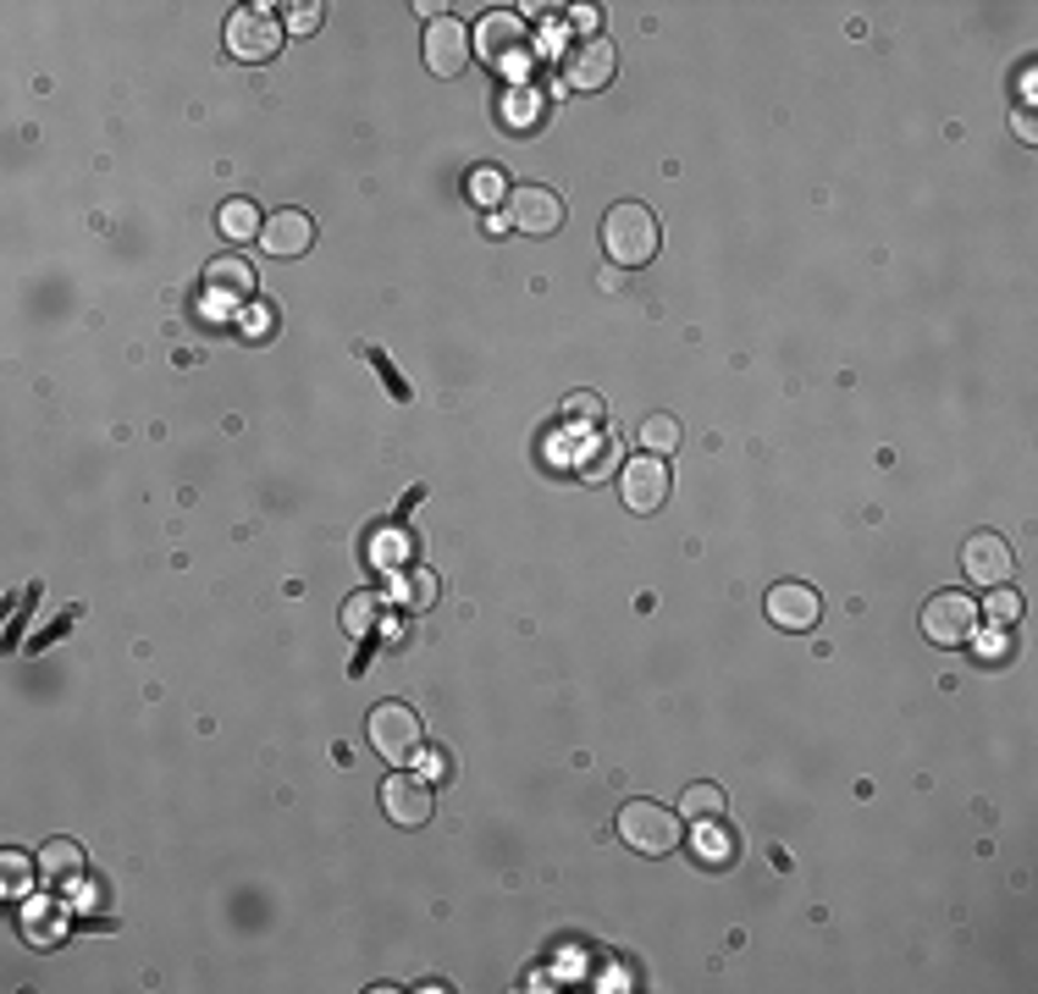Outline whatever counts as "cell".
Masks as SVG:
<instances>
[{
    "label": "cell",
    "mask_w": 1038,
    "mask_h": 994,
    "mask_svg": "<svg viewBox=\"0 0 1038 994\" xmlns=\"http://www.w3.org/2000/svg\"><path fill=\"white\" fill-rule=\"evenodd\" d=\"M475 56L508 78H525L531 72V28L520 11H486L475 22Z\"/></svg>",
    "instance_id": "1"
},
{
    "label": "cell",
    "mask_w": 1038,
    "mask_h": 994,
    "mask_svg": "<svg viewBox=\"0 0 1038 994\" xmlns=\"http://www.w3.org/2000/svg\"><path fill=\"white\" fill-rule=\"evenodd\" d=\"M602 249H607L613 266H646L658 255V216L646 205H635V199L613 205L602 216Z\"/></svg>",
    "instance_id": "2"
},
{
    "label": "cell",
    "mask_w": 1038,
    "mask_h": 994,
    "mask_svg": "<svg viewBox=\"0 0 1038 994\" xmlns=\"http://www.w3.org/2000/svg\"><path fill=\"white\" fill-rule=\"evenodd\" d=\"M619 840L641 856H669L680 846V818L658 801H624L619 813Z\"/></svg>",
    "instance_id": "3"
},
{
    "label": "cell",
    "mask_w": 1038,
    "mask_h": 994,
    "mask_svg": "<svg viewBox=\"0 0 1038 994\" xmlns=\"http://www.w3.org/2000/svg\"><path fill=\"white\" fill-rule=\"evenodd\" d=\"M227 50L238 61H271L283 50V22L271 6H244L227 17Z\"/></svg>",
    "instance_id": "4"
},
{
    "label": "cell",
    "mask_w": 1038,
    "mask_h": 994,
    "mask_svg": "<svg viewBox=\"0 0 1038 994\" xmlns=\"http://www.w3.org/2000/svg\"><path fill=\"white\" fill-rule=\"evenodd\" d=\"M922 630L933 647H967L978 630V602L967 591H939L922 602Z\"/></svg>",
    "instance_id": "5"
},
{
    "label": "cell",
    "mask_w": 1038,
    "mask_h": 994,
    "mask_svg": "<svg viewBox=\"0 0 1038 994\" xmlns=\"http://www.w3.org/2000/svg\"><path fill=\"white\" fill-rule=\"evenodd\" d=\"M503 205H508V227L525 233V238H547V233L564 227V199H558L553 188H542V183H520V188H508Z\"/></svg>",
    "instance_id": "6"
},
{
    "label": "cell",
    "mask_w": 1038,
    "mask_h": 994,
    "mask_svg": "<svg viewBox=\"0 0 1038 994\" xmlns=\"http://www.w3.org/2000/svg\"><path fill=\"white\" fill-rule=\"evenodd\" d=\"M370 746L387 757V762H409L421 751V718L404 702H382L370 708Z\"/></svg>",
    "instance_id": "7"
},
{
    "label": "cell",
    "mask_w": 1038,
    "mask_h": 994,
    "mask_svg": "<svg viewBox=\"0 0 1038 994\" xmlns=\"http://www.w3.org/2000/svg\"><path fill=\"white\" fill-rule=\"evenodd\" d=\"M619 492H624V503L635 514H658L663 498H669V464L658 453H635L624 464V475H619Z\"/></svg>",
    "instance_id": "8"
},
{
    "label": "cell",
    "mask_w": 1038,
    "mask_h": 994,
    "mask_svg": "<svg viewBox=\"0 0 1038 994\" xmlns=\"http://www.w3.org/2000/svg\"><path fill=\"white\" fill-rule=\"evenodd\" d=\"M382 807H387V818L398 824V829H421V824H432V785L421 779V774H387V785H382Z\"/></svg>",
    "instance_id": "9"
},
{
    "label": "cell",
    "mask_w": 1038,
    "mask_h": 994,
    "mask_svg": "<svg viewBox=\"0 0 1038 994\" xmlns=\"http://www.w3.org/2000/svg\"><path fill=\"white\" fill-rule=\"evenodd\" d=\"M469 28L458 22V17H432L426 22V67L437 72V78H458L464 67H469Z\"/></svg>",
    "instance_id": "10"
},
{
    "label": "cell",
    "mask_w": 1038,
    "mask_h": 994,
    "mask_svg": "<svg viewBox=\"0 0 1038 994\" xmlns=\"http://www.w3.org/2000/svg\"><path fill=\"white\" fill-rule=\"evenodd\" d=\"M768 619L779 624V630H818V619H823V597L807 585V580H784V585H773L768 591Z\"/></svg>",
    "instance_id": "11"
},
{
    "label": "cell",
    "mask_w": 1038,
    "mask_h": 994,
    "mask_svg": "<svg viewBox=\"0 0 1038 994\" xmlns=\"http://www.w3.org/2000/svg\"><path fill=\"white\" fill-rule=\"evenodd\" d=\"M1011 569H1017V559H1011V542H1006V537H995V531H978V537L961 548V574H967L972 585H1006V580H1011Z\"/></svg>",
    "instance_id": "12"
},
{
    "label": "cell",
    "mask_w": 1038,
    "mask_h": 994,
    "mask_svg": "<svg viewBox=\"0 0 1038 994\" xmlns=\"http://www.w3.org/2000/svg\"><path fill=\"white\" fill-rule=\"evenodd\" d=\"M249 298H255V272L244 260H210V272H205V309L210 315L244 309Z\"/></svg>",
    "instance_id": "13"
},
{
    "label": "cell",
    "mask_w": 1038,
    "mask_h": 994,
    "mask_svg": "<svg viewBox=\"0 0 1038 994\" xmlns=\"http://www.w3.org/2000/svg\"><path fill=\"white\" fill-rule=\"evenodd\" d=\"M309 238H315V227H309V216H304V210H277V216L266 222V233H260L266 255H283V260L304 255V249H309Z\"/></svg>",
    "instance_id": "14"
},
{
    "label": "cell",
    "mask_w": 1038,
    "mask_h": 994,
    "mask_svg": "<svg viewBox=\"0 0 1038 994\" xmlns=\"http://www.w3.org/2000/svg\"><path fill=\"white\" fill-rule=\"evenodd\" d=\"M613 67H619V61H613V45H607V39H586V45L570 56V83H575V89H602V83L613 78Z\"/></svg>",
    "instance_id": "15"
},
{
    "label": "cell",
    "mask_w": 1038,
    "mask_h": 994,
    "mask_svg": "<svg viewBox=\"0 0 1038 994\" xmlns=\"http://www.w3.org/2000/svg\"><path fill=\"white\" fill-rule=\"evenodd\" d=\"M216 227H221V238H233V244H244V238L266 233V222H260L255 199H227V205L216 210Z\"/></svg>",
    "instance_id": "16"
},
{
    "label": "cell",
    "mask_w": 1038,
    "mask_h": 994,
    "mask_svg": "<svg viewBox=\"0 0 1038 994\" xmlns=\"http://www.w3.org/2000/svg\"><path fill=\"white\" fill-rule=\"evenodd\" d=\"M691 852L702 856L708 867H730V856H735V840H730V829H724L719 818H708V824H696V840H691Z\"/></svg>",
    "instance_id": "17"
},
{
    "label": "cell",
    "mask_w": 1038,
    "mask_h": 994,
    "mask_svg": "<svg viewBox=\"0 0 1038 994\" xmlns=\"http://www.w3.org/2000/svg\"><path fill=\"white\" fill-rule=\"evenodd\" d=\"M635 436H641V453H658V459H663V453L680 447V421H674V415H646Z\"/></svg>",
    "instance_id": "18"
},
{
    "label": "cell",
    "mask_w": 1038,
    "mask_h": 994,
    "mask_svg": "<svg viewBox=\"0 0 1038 994\" xmlns=\"http://www.w3.org/2000/svg\"><path fill=\"white\" fill-rule=\"evenodd\" d=\"M680 813H685L691 824H708V818H724V790H719V785H691V790L680 796Z\"/></svg>",
    "instance_id": "19"
},
{
    "label": "cell",
    "mask_w": 1038,
    "mask_h": 994,
    "mask_svg": "<svg viewBox=\"0 0 1038 994\" xmlns=\"http://www.w3.org/2000/svg\"><path fill=\"white\" fill-rule=\"evenodd\" d=\"M238 332H244L249 343H266V337L277 332V309H271L266 298H249V304L238 309Z\"/></svg>",
    "instance_id": "20"
},
{
    "label": "cell",
    "mask_w": 1038,
    "mask_h": 994,
    "mask_svg": "<svg viewBox=\"0 0 1038 994\" xmlns=\"http://www.w3.org/2000/svg\"><path fill=\"white\" fill-rule=\"evenodd\" d=\"M536 100H542L536 89H508V95H503V122H508V128H536V117H542Z\"/></svg>",
    "instance_id": "21"
},
{
    "label": "cell",
    "mask_w": 1038,
    "mask_h": 994,
    "mask_svg": "<svg viewBox=\"0 0 1038 994\" xmlns=\"http://www.w3.org/2000/svg\"><path fill=\"white\" fill-rule=\"evenodd\" d=\"M376 613H382V597H376V591H359V597H348V608H343V630H354V636H370Z\"/></svg>",
    "instance_id": "22"
},
{
    "label": "cell",
    "mask_w": 1038,
    "mask_h": 994,
    "mask_svg": "<svg viewBox=\"0 0 1038 994\" xmlns=\"http://www.w3.org/2000/svg\"><path fill=\"white\" fill-rule=\"evenodd\" d=\"M503 188H508V183H503V171H497V166L469 171V199H475V205H497V199H508Z\"/></svg>",
    "instance_id": "23"
},
{
    "label": "cell",
    "mask_w": 1038,
    "mask_h": 994,
    "mask_svg": "<svg viewBox=\"0 0 1038 994\" xmlns=\"http://www.w3.org/2000/svg\"><path fill=\"white\" fill-rule=\"evenodd\" d=\"M78 867H83V856H78L72 840H50V846H45V873H50V878H72Z\"/></svg>",
    "instance_id": "24"
},
{
    "label": "cell",
    "mask_w": 1038,
    "mask_h": 994,
    "mask_svg": "<svg viewBox=\"0 0 1038 994\" xmlns=\"http://www.w3.org/2000/svg\"><path fill=\"white\" fill-rule=\"evenodd\" d=\"M989 619L1011 630V624L1022 619V597H1017L1011 585H989Z\"/></svg>",
    "instance_id": "25"
},
{
    "label": "cell",
    "mask_w": 1038,
    "mask_h": 994,
    "mask_svg": "<svg viewBox=\"0 0 1038 994\" xmlns=\"http://www.w3.org/2000/svg\"><path fill=\"white\" fill-rule=\"evenodd\" d=\"M613 470H619V442L607 436V442H596L592 447V459L581 464V475H586V481H607Z\"/></svg>",
    "instance_id": "26"
},
{
    "label": "cell",
    "mask_w": 1038,
    "mask_h": 994,
    "mask_svg": "<svg viewBox=\"0 0 1038 994\" xmlns=\"http://www.w3.org/2000/svg\"><path fill=\"white\" fill-rule=\"evenodd\" d=\"M398 559H404V531H376L370 564H398Z\"/></svg>",
    "instance_id": "27"
},
{
    "label": "cell",
    "mask_w": 1038,
    "mask_h": 994,
    "mask_svg": "<svg viewBox=\"0 0 1038 994\" xmlns=\"http://www.w3.org/2000/svg\"><path fill=\"white\" fill-rule=\"evenodd\" d=\"M398 597H404V602H432V597H437V580H432V574H409V580L398 585Z\"/></svg>",
    "instance_id": "28"
},
{
    "label": "cell",
    "mask_w": 1038,
    "mask_h": 994,
    "mask_svg": "<svg viewBox=\"0 0 1038 994\" xmlns=\"http://www.w3.org/2000/svg\"><path fill=\"white\" fill-rule=\"evenodd\" d=\"M421 779H426V785L447 779V751H437V746H432V751H421Z\"/></svg>",
    "instance_id": "29"
},
{
    "label": "cell",
    "mask_w": 1038,
    "mask_h": 994,
    "mask_svg": "<svg viewBox=\"0 0 1038 994\" xmlns=\"http://www.w3.org/2000/svg\"><path fill=\"white\" fill-rule=\"evenodd\" d=\"M288 28H294V33H315V28H320V6H298L294 17H288Z\"/></svg>",
    "instance_id": "30"
},
{
    "label": "cell",
    "mask_w": 1038,
    "mask_h": 994,
    "mask_svg": "<svg viewBox=\"0 0 1038 994\" xmlns=\"http://www.w3.org/2000/svg\"><path fill=\"white\" fill-rule=\"evenodd\" d=\"M22 889V852H6V895Z\"/></svg>",
    "instance_id": "31"
},
{
    "label": "cell",
    "mask_w": 1038,
    "mask_h": 994,
    "mask_svg": "<svg viewBox=\"0 0 1038 994\" xmlns=\"http://www.w3.org/2000/svg\"><path fill=\"white\" fill-rule=\"evenodd\" d=\"M570 410H575V415H596V410H602V404H596L592 393H581V398H570Z\"/></svg>",
    "instance_id": "32"
},
{
    "label": "cell",
    "mask_w": 1038,
    "mask_h": 994,
    "mask_svg": "<svg viewBox=\"0 0 1038 994\" xmlns=\"http://www.w3.org/2000/svg\"><path fill=\"white\" fill-rule=\"evenodd\" d=\"M575 28H586V33L596 28V11H592V6H575Z\"/></svg>",
    "instance_id": "33"
}]
</instances>
